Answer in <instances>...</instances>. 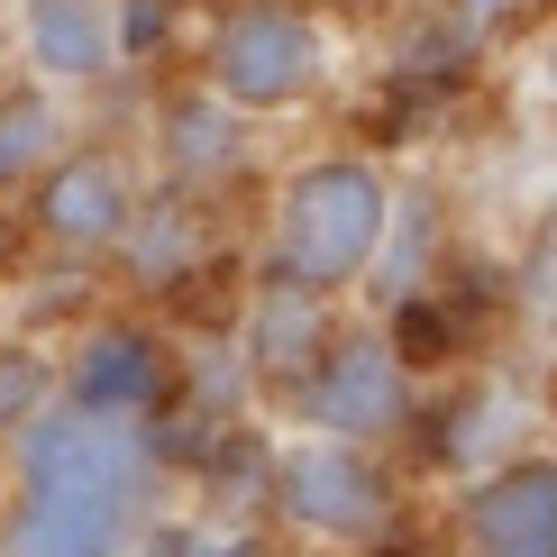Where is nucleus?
Wrapping results in <instances>:
<instances>
[{"mask_svg": "<svg viewBox=\"0 0 557 557\" xmlns=\"http://www.w3.org/2000/svg\"><path fill=\"white\" fill-rule=\"evenodd\" d=\"M0 557H137L165 503V430L74 411L64 393L0 438Z\"/></svg>", "mask_w": 557, "mask_h": 557, "instance_id": "f257e3e1", "label": "nucleus"}, {"mask_svg": "<svg viewBox=\"0 0 557 557\" xmlns=\"http://www.w3.org/2000/svg\"><path fill=\"white\" fill-rule=\"evenodd\" d=\"M393 201H403V183L357 147L293 156L265 193V274L320 301H357L393 238Z\"/></svg>", "mask_w": 557, "mask_h": 557, "instance_id": "f03ea898", "label": "nucleus"}, {"mask_svg": "<svg viewBox=\"0 0 557 557\" xmlns=\"http://www.w3.org/2000/svg\"><path fill=\"white\" fill-rule=\"evenodd\" d=\"M265 521L301 548L366 557V548H393L411 530V494H403V467L384 448L284 430V438H265Z\"/></svg>", "mask_w": 557, "mask_h": 557, "instance_id": "7ed1b4c3", "label": "nucleus"}, {"mask_svg": "<svg viewBox=\"0 0 557 557\" xmlns=\"http://www.w3.org/2000/svg\"><path fill=\"white\" fill-rule=\"evenodd\" d=\"M330 28L301 0H228L193 46V83L220 91L238 120H293L330 91Z\"/></svg>", "mask_w": 557, "mask_h": 557, "instance_id": "20e7f679", "label": "nucleus"}, {"mask_svg": "<svg viewBox=\"0 0 557 557\" xmlns=\"http://www.w3.org/2000/svg\"><path fill=\"white\" fill-rule=\"evenodd\" d=\"M421 403H430V384L403 366V347L384 338V320H338L330 347H320V366L293 393V421L320 430V438H347V448L393 457L421 430Z\"/></svg>", "mask_w": 557, "mask_h": 557, "instance_id": "39448f33", "label": "nucleus"}, {"mask_svg": "<svg viewBox=\"0 0 557 557\" xmlns=\"http://www.w3.org/2000/svg\"><path fill=\"white\" fill-rule=\"evenodd\" d=\"M137 201H147V165L128 147H110V137H74L18 193V228H28V247H46L64 265H110V247L137 220Z\"/></svg>", "mask_w": 557, "mask_h": 557, "instance_id": "423d86ee", "label": "nucleus"}, {"mask_svg": "<svg viewBox=\"0 0 557 557\" xmlns=\"http://www.w3.org/2000/svg\"><path fill=\"white\" fill-rule=\"evenodd\" d=\"M55 393L74 411H101V421L165 430L174 403H183V357L147 311H91L55 357Z\"/></svg>", "mask_w": 557, "mask_h": 557, "instance_id": "0eeeda50", "label": "nucleus"}, {"mask_svg": "<svg viewBox=\"0 0 557 557\" xmlns=\"http://www.w3.org/2000/svg\"><path fill=\"white\" fill-rule=\"evenodd\" d=\"M338 320H347V301H320V293L284 284V274H257L247 301H238V330H228V347H238V366H247V393H257L265 411H293V393L320 366V347H330Z\"/></svg>", "mask_w": 557, "mask_h": 557, "instance_id": "6e6552de", "label": "nucleus"}, {"mask_svg": "<svg viewBox=\"0 0 557 557\" xmlns=\"http://www.w3.org/2000/svg\"><path fill=\"white\" fill-rule=\"evenodd\" d=\"M467 557H557V448H512L457 494Z\"/></svg>", "mask_w": 557, "mask_h": 557, "instance_id": "1a4fd4ad", "label": "nucleus"}, {"mask_svg": "<svg viewBox=\"0 0 557 557\" xmlns=\"http://www.w3.org/2000/svg\"><path fill=\"white\" fill-rule=\"evenodd\" d=\"M247 165H257V120H238L220 91L174 83L156 101V183L220 201L228 183H247Z\"/></svg>", "mask_w": 557, "mask_h": 557, "instance_id": "9d476101", "label": "nucleus"}, {"mask_svg": "<svg viewBox=\"0 0 557 557\" xmlns=\"http://www.w3.org/2000/svg\"><path fill=\"white\" fill-rule=\"evenodd\" d=\"M10 55L46 91H101L120 74V0H10Z\"/></svg>", "mask_w": 557, "mask_h": 557, "instance_id": "9b49d317", "label": "nucleus"}, {"mask_svg": "<svg viewBox=\"0 0 557 557\" xmlns=\"http://www.w3.org/2000/svg\"><path fill=\"white\" fill-rule=\"evenodd\" d=\"M211 257H220V201L174 193V183H147L128 238L110 247V265H120L128 293H183V284L211 274Z\"/></svg>", "mask_w": 557, "mask_h": 557, "instance_id": "f8f14e48", "label": "nucleus"}, {"mask_svg": "<svg viewBox=\"0 0 557 557\" xmlns=\"http://www.w3.org/2000/svg\"><path fill=\"white\" fill-rule=\"evenodd\" d=\"M64 147H74L64 91H46V83H0V201H18Z\"/></svg>", "mask_w": 557, "mask_h": 557, "instance_id": "ddd939ff", "label": "nucleus"}, {"mask_svg": "<svg viewBox=\"0 0 557 557\" xmlns=\"http://www.w3.org/2000/svg\"><path fill=\"white\" fill-rule=\"evenodd\" d=\"M46 393H55V357H46V347H28V338H0V438L28 421Z\"/></svg>", "mask_w": 557, "mask_h": 557, "instance_id": "4468645a", "label": "nucleus"}, {"mask_svg": "<svg viewBox=\"0 0 557 557\" xmlns=\"http://www.w3.org/2000/svg\"><path fill=\"white\" fill-rule=\"evenodd\" d=\"M165 28H174V0H120V74L165 55Z\"/></svg>", "mask_w": 557, "mask_h": 557, "instance_id": "2eb2a0df", "label": "nucleus"}, {"mask_svg": "<svg viewBox=\"0 0 557 557\" xmlns=\"http://www.w3.org/2000/svg\"><path fill=\"white\" fill-rule=\"evenodd\" d=\"M18 257H28V228H18V211H10V201H0V284H10V274H18Z\"/></svg>", "mask_w": 557, "mask_h": 557, "instance_id": "dca6fc26", "label": "nucleus"}, {"mask_svg": "<svg viewBox=\"0 0 557 557\" xmlns=\"http://www.w3.org/2000/svg\"><path fill=\"white\" fill-rule=\"evenodd\" d=\"M540 83H548V101H557V28H548V46H540Z\"/></svg>", "mask_w": 557, "mask_h": 557, "instance_id": "f3484780", "label": "nucleus"}, {"mask_svg": "<svg viewBox=\"0 0 557 557\" xmlns=\"http://www.w3.org/2000/svg\"><path fill=\"white\" fill-rule=\"evenodd\" d=\"M0 83H10V0H0Z\"/></svg>", "mask_w": 557, "mask_h": 557, "instance_id": "a211bd4d", "label": "nucleus"}, {"mask_svg": "<svg viewBox=\"0 0 557 557\" xmlns=\"http://www.w3.org/2000/svg\"><path fill=\"white\" fill-rule=\"evenodd\" d=\"M137 557H174V548H165V540H156V530H147V548H137Z\"/></svg>", "mask_w": 557, "mask_h": 557, "instance_id": "6ab92c4d", "label": "nucleus"}, {"mask_svg": "<svg viewBox=\"0 0 557 557\" xmlns=\"http://www.w3.org/2000/svg\"><path fill=\"white\" fill-rule=\"evenodd\" d=\"M366 557H411V548H403V540H393V548H366Z\"/></svg>", "mask_w": 557, "mask_h": 557, "instance_id": "aec40b11", "label": "nucleus"}, {"mask_svg": "<svg viewBox=\"0 0 557 557\" xmlns=\"http://www.w3.org/2000/svg\"><path fill=\"white\" fill-rule=\"evenodd\" d=\"M0 503H10V475H0Z\"/></svg>", "mask_w": 557, "mask_h": 557, "instance_id": "412c9836", "label": "nucleus"}]
</instances>
